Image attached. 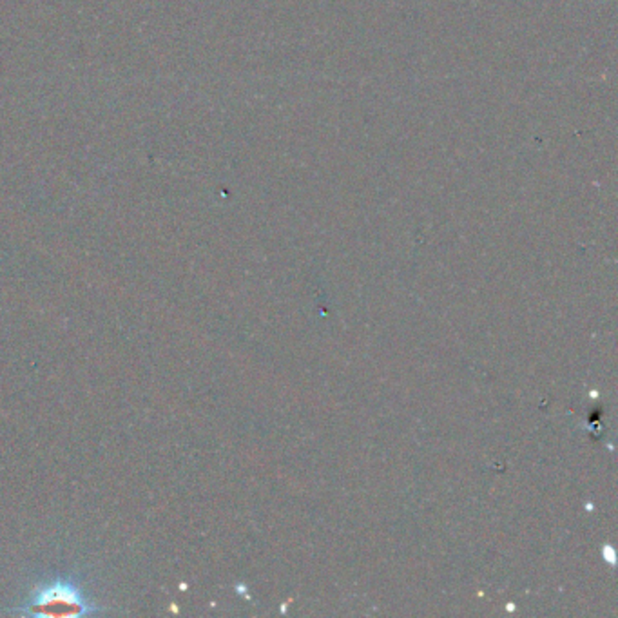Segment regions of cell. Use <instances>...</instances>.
I'll return each instance as SVG.
<instances>
[{"label":"cell","instance_id":"1","mask_svg":"<svg viewBox=\"0 0 618 618\" xmlns=\"http://www.w3.org/2000/svg\"><path fill=\"white\" fill-rule=\"evenodd\" d=\"M100 611V607H96L95 602L86 595L79 580L73 577H57L36 584L26 600L11 610V613L22 617L79 618Z\"/></svg>","mask_w":618,"mask_h":618}]
</instances>
